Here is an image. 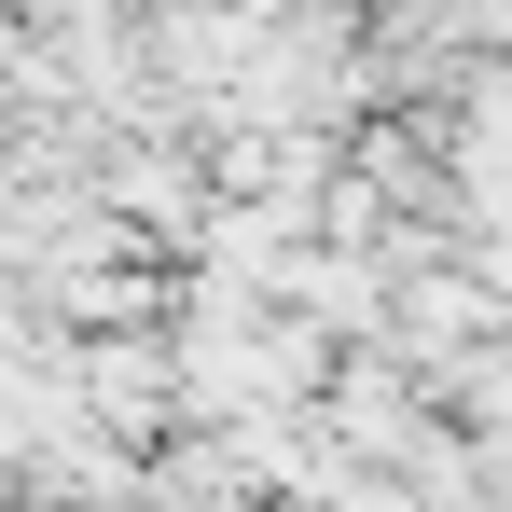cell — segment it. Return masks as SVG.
Returning a JSON list of instances; mask_svg holds the SVG:
<instances>
[{"label":"cell","instance_id":"6da1fadb","mask_svg":"<svg viewBox=\"0 0 512 512\" xmlns=\"http://www.w3.org/2000/svg\"><path fill=\"white\" fill-rule=\"evenodd\" d=\"M222 14H277V0H222Z\"/></svg>","mask_w":512,"mask_h":512}]
</instances>
